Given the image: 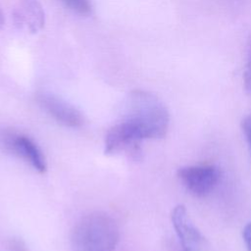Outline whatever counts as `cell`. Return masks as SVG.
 Masks as SVG:
<instances>
[{"label":"cell","mask_w":251,"mask_h":251,"mask_svg":"<svg viewBox=\"0 0 251 251\" xmlns=\"http://www.w3.org/2000/svg\"><path fill=\"white\" fill-rule=\"evenodd\" d=\"M14 20L20 27L36 33L44 26V10L37 0H20L14 11Z\"/></svg>","instance_id":"52a82bcc"},{"label":"cell","mask_w":251,"mask_h":251,"mask_svg":"<svg viewBox=\"0 0 251 251\" xmlns=\"http://www.w3.org/2000/svg\"><path fill=\"white\" fill-rule=\"evenodd\" d=\"M250 55H251V46H250Z\"/></svg>","instance_id":"5bb4252c"},{"label":"cell","mask_w":251,"mask_h":251,"mask_svg":"<svg viewBox=\"0 0 251 251\" xmlns=\"http://www.w3.org/2000/svg\"><path fill=\"white\" fill-rule=\"evenodd\" d=\"M171 220L182 251H203L205 249L206 239L191 221L183 205L179 204L173 209Z\"/></svg>","instance_id":"277c9868"},{"label":"cell","mask_w":251,"mask_h":251,"mask_svg":"<svg viewBox=\"0 0 251 251\" xmlns=\"http://www.w3.org/2000/svg\"><path fill=\"white\" fill-rule=\"evenodd\" d=\"M242 237L248 251H251V222L246 224L242 230Z\"/></svg>","instance_id":"8fae6325"},{"label":"cell","mask_w":251,"mask_h":251,"mask_svg":"<svg viewBox=\"0 0 251 251\" xmlns=\"http://www.w3.org/2000/svg\"><path fill=\"white\" fill-rule=\"evenodd\" d=\"M37 101L41 108L61 125L70 127H79L83 125L81 113L60 97L50 93H40Z\"/></svg>","instance_id":"8992f818"},{"label":"cell","mask_w":251,"mask_h":251,"mask_svg":"<svg viewBox=\"0 0 251 251\" xmlns=\"http://www.w3.org/2000/svg\"><path fill=\"white\" fill-rule=\"evenodd\" d=\"M120 238L116 221L96 211L81 218L71 233L72 251H114Z\"/></svg>","instance_id":"7a4b0ae2"},{"label":"cell","mask_w":251,"mask_h":251,"mask_svg":"<svg viewBox=\"0 0 251 251\" xmlns=\"http://www.w3.org/2000/svg\"><path fill=\"white\" fill-rule=\"evenodd\" d=\"M141 139L163 138L169 129L170 116L165 104L154 94L134 90L129 94L124 120Z\"/></svg>","instance_id":"6da1fadb"},{"label":"cell","mask_w":251,"mask_h":251,"mask_svg":"<svg viewBox=\"0 0 251 251\" xmlns=\"http://www.w3.org/2000/svg\"><path fill=\"white\" fill-rule=\"evenodd\" d=\"M4 22H5V19H4V15L2 13V10L0 9V28L3 26L4 25Z\"/></svg>","instance_id":"4fadbf2b"},{"label":"cell","mask_w":251,"mask_h":251,"mask_svg":"<svg viewBox=\"0 0 251 251\" xmlns=\"http://www.w3.org/2000/svg\"><path fill=\"white\" fill-rule=\"evenodd\" d=\"M69 9L78 15H88L91 11L89 0H60Z\"/></svg>","instance_id":"ba28073f"},{"label":"cell","mask_w":251,"mask_h":251,"mask_svg":"<svg viewBox=\"0 0 251 251\" xmlns=\"http://www.w3.org/2000/svg\"><path fill=\"white\" fill-rule=\"evenodd\" d=\"M11 247H12L13 251H25V248H24V246H22V245H21V242H19V241L13 242L12 245H11Z\"/></svg>","instance_id":"7c38bea8"},{"label":"cell","mask_w":251,"mask_h":251,"mask_svg":"<svg viewBox=\"0 0 251 251\" xmlns=\"http://www.w3.org/2000/svg\"><path fill=\"white\" fill-rule=\"evenodd\" d=\"M243 83L245 89L251 94V55H249L248 62L243 73Z\"/></svg>","instance_id":"30bf717a"},{"label":"cell","mask_w":251,"mask_h":251,"mask_svg":"<svg viewBox=\"0 0 251 251\" xmlns=\"http://www.w3.org/2000/svg\"><path fill=\"white\" fill-rule=\"evenodd\" d=\"M241 128L251 151V115L246 116L241 122Z\"/></svg>","instance_id":"9c48e42d"},{"label":"cell","mask_w":251,"mask_h":251,"mask_svg":"<svg viewBox=\"0 0 251 251\" xmlns=\"http://www.w3.org/2000/svg\"><path fill=\"white\" fill-rule=\"evenodd\" d=\"M220 176L219 168L210 164L185 166L177 170L179 180L196 197H205L210 194L217 186Z\"/></svg>","instance_id":"3957f363"},{"label":"cell","mask_w":251,"mask_h":251,"mask_svg":"<svg viewBox=\"0 0 251 251\" xmlns=\"http://www.w3.org/2000/svg\"><path fill=\"white\" fill-rule=\"evenodd\" d=\"M4 146L13 154L25 160L38 173H45L47 166L43 153L28 136L16 132H8L3 138Z\"/></svg>","instance_id":"5b68a950"}]
</instances>
